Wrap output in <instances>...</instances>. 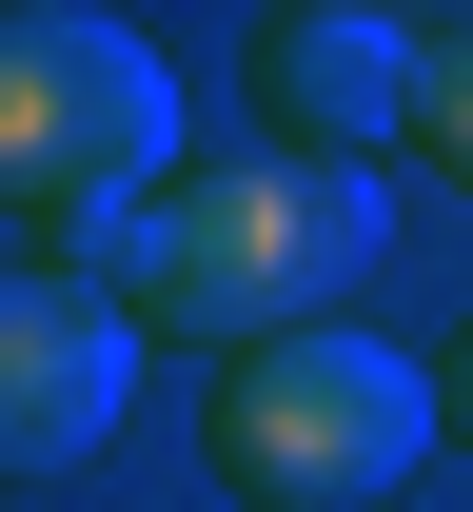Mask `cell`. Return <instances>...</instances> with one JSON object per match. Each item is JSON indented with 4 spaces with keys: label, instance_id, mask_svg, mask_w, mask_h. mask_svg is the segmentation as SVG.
<instances>
[{
    "label": "cell",
    "instance_id": "6da1fadb",
    "mask_svg": "<svg viewBox=\"0 0 473 512\" xmlns=\"http://www.w3.org/2000/svg\"><path fill=\"white\" fill-rule=\"evenodd\" d=\"M375 256H395V197L316 178V158H217V178H158L119 217H60V276H99L138 335H198V355L316 335Z\"/></svg>",
    "mask_w": 473,
    "mask_h": 512
},
{
    "label": "cell",
    "instance_id": "7a4b0ae2",
    "mask_svg": "<svg viewBox=\"0 0 473 512\" xmlns=\"http://www.w3.org/2000/svg\"><path fill=\"white\" fill-rule=\"evenodd\" d=\"M198 473L237 512H395L434 473V355H395V335H355V316L257 335L198 394Z\"/></svg>",
    "mask_w": 473,
    "mask_h": 512
},
{
    "label": "cell",
    "instance_id": "3957f363",
    "mask_svg": "<svg viewBox=\"0 0 473 512\" xmlns=\"http://www.w3.org/2000/svg\"><path fill=\"white\" fill-rule=\"evenodd\" d=\"M178 178V79L99 0H0V197L20 217H119Z\"/></svg>",
    "mask_w": 473,
    "mask_h": 512
},
{
    "label": "cell",
    "instance_id": "277c9868",
    "mask_svg": "<svg viewBox=\"0 0 473 512\" xmlns=\"http://www.w3.org/2000/svg\"><path fill=\"white\" fill-rule=\"evenodd\" d=\"M119 394H138V316L99 276H60V256H0V493L79 473L119 434Z\"/></svg>",
    "mask_w": 473,
    "mask_h": 512
},
{
    "label": "cell",
    "instance_id": "5b68a950",
    "mask_svg": "<svg viewBox=\"0 0 473 512\" xmlns=\"http://www.w3.org/2000/svg\"><path fill=\"white\" fill-rule=\"evenodd\" d=\"M257 119H276V158L375 178L414 138V20H375V0H276L257 20Z\"/></svg>",
    "mask_w": 473,
    "mask_h": 512
},
{
    "label": "cell",
    "instance_id": "8992f818",
    "mask_svg": "<svg viewBox=\"0 0 473 512\" xmlns=\"http://www.w3.org/2000/svg\"><path fill=\"white\" fill-rule=\"evenodd\" d=\"M414 138H434V178L473 197V20H414Z\"/></svg>",
    "mask_w": 473,
    "mask_h": 512
},
{
    "label": "cell",
    "instance_id": "52a82bcc",
    "mask_svg": "<svg viewBox=\"0 0 473 512\" xmlns=\"http://www.w3.org/2000/svg\"><path fill=\"white\" fill-rule=\"evenodd\" d=\"M434 434H473V335H454V375H434Z\"/></svg>",
    "mask_w": 473,
    "mask_h": 512
}]
</instances>
